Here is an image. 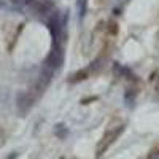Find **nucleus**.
Wrapping results in <instances>:
<instances>
[{
	"instance_id": "f257e3e1",
	"label": "nucleus",
	"mask_w": 159,
	"mask_h": 159,
	"mask_svg": "<svg viewBox=\"0 0 159 159\" xmlns=\"http://www.w3.org/2000/svg\"><path fill=\"white\" fill-rule=\"evenodd\" d=\"M123 130H124V126H123V124H118V126H113V127L107 129V132L102 135V139L99 140L97 147H96V156L100 157V156L118 140V137L123 134Z\"/></svg>"
},
{
	"instance_id": "f03ea898",
	"label": "nucleus",
	"mask_w": 159,
	"mask_h": 159,
	"mask_svg": "<svg viewBox=\"0 0 159 159\" xmlns=\"http://www.w3.org/2000/svg\"><path fill=\"white\" fill-rule=\"evenodd\" d=\"M37 97L32 94V92H24V94H19L18 97V108L21 113H27L30 108H32V105L35 103Z\"/></svg>"
},
{
	"instance_id": "7ed1b4c3",
	"label": "nucleus",
	"mask_w": 159,
	"mask_h": 159,
	"mask_svg": "<svg viewBox=\"0 0 159 159\" xmlns=\"http://www.w3.org/2000/svg\"><path fill=\"white\" fill-rule=\"evenodd\" d=\"M156 156H159V143L156 145V147H153V150H151L150 154H148V159H153V157H156Z\"/></svg>"
},
{
	"instance_id": "20e7f679",
	"label": "nucleus",
	"mask_w": 159,
	"mask_h": 159,
	"mask_svg": "<svg viewBox=\"0 0 159 159\" xmlns=\"http://www.w3.org/2000/svg\"><path fill=\"white\" fill-rule=\"evenodd\" d=\"M16 156H18V154H16V153H13V154H11V156H10V157H8V159H16Z\"/></svg>"
}]
</instances>
